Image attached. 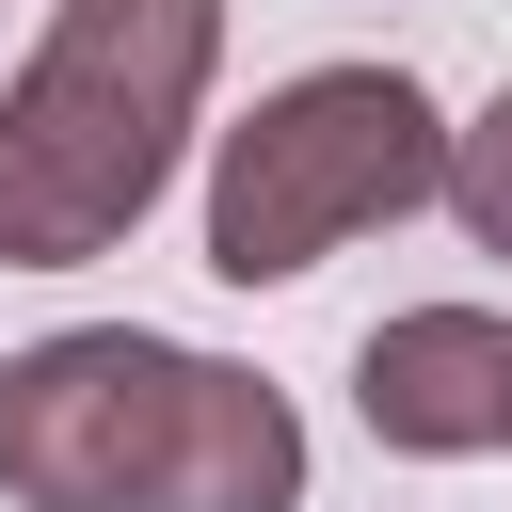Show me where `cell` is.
<instances>
[{"instance_id": "cell-3", "label": "cell", "mask_w": 512, "mask_h": 512, "mask_svg": "<svg viewBox=\"0 0 512 512\" xmlns=\"http://www.w3.org/2000/svg\"><path fill=\"white\" fill-rule=\"evenodd\" d=\"M432 176H448V128H432V96L400 64H304L208 160V272L224 288H288L336 240L432 208Z\"/></svg>"}, {"instance_id": "cell-4", "label": "cell", "mask_w": 512, "mask_h": 512, "mask_svg": "<svg viewBox=\"0 0 512 512\" xmlns=\"http://www.w3.org/2000/svg\"><path fill=\"white\" fill-rule=\"evenodd\" d=\"M352 416H368V448H400V464L496 448V416H512V320H480V304H400V320H368Z\"/></svg>"}, {"instance_id": "cell-5", "label": "cell", "mask_w": 512, "mask_h": 512, "mask_svg": "<svg viewBox=\"0 0 512 512\" xmlns=\"http://www.w3.org/2000/svg\"><path fill=\"white\" fill-rule=\"evenodd\" d=\"M448 208H464V240L480 256H512V96L480 112V128H448V176H432Z\"/></svg>"}, {"instance_id": "cell-6", "label": "cell", "mask_w": 512, "mask_h": 512, "mask_svg": "<svg viewBox=\"0 0 512 512\" xmlns=\"http://www.w3.org/2000/svg\"><path fill=\"white\" fill-rule=\"evenodd\" d=\"M496 448H512V416H496Z\"/></svg>"}, {"instance_id": "cell-2", "label": "cell", "mask_w": 512, "mask_h": 512, "mask_svg": "<svg viewBox=\"0 0 512 512\" xmlns=\"http://www.w3.org/2000/svg\"><path fill=\"white\" fill-rule=\"evenodd\" d=\"M208 64H224V0H64L0 96V272L112 256L160 208Z\"/></svg>"}, {"instance_id": "cell-1", "label": "cell", "mask_w": 512, "mask_h": 512, "mask_svg": "<svg viewBox=\"0 0 512 512\" xmlns=\"http://www.w3.org/2000/svg\"><path fill=\"white\" fill-rule=\"evenodd\" d=\"M16 512H304V416L144 320H64L0 368Z\"/></svg>"}]
</instances>
